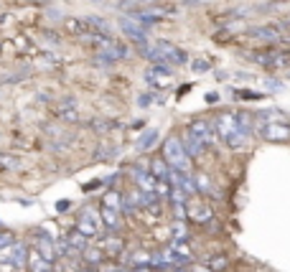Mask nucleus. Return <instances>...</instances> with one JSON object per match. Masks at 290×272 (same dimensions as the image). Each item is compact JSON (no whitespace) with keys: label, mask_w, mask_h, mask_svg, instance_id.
Segmentation results:
<instances>
[{"label":"nucleus","mask_w":290,"mask_h":272,"mask_svg":"<svg viewBox=\"0 0 290 272\" xmlns=\"http://www.w3.org/2000/svg\"><path fill=\"white\" fill-rule=\"evenodd\" d=\"M168 79H171V71H168L165 66H161V64L145 71V82H148V84H153V87H163Z\"/></svg>","instance_id":"8"},{"label":"nucleus","mask_w":290,"mask_h":272,"mask_svg":"<svg viewBox=\"0 0 290 272\" xmlns=\"http://www.w3.org/2000/svg\"><path fill=\"white\" fill-rule=\"evenodd\" d=\"M156 140H158V130H148V135H143V138L137 140V150H148Z\"/></svg>","instance_id":"19"},{"label":"nucleus","mask_w":290,"mask_h":272,"mask_svg":"<svg viewBox=\"0 0 290 272\" xmlns=\"http://www.w3.org/2000/svg\"><path fill=\"white\" fill-rule=\"evenodd\" d=\"M102 206H104V209L122 211V193H117V191H107L104 199H102Z\"/></svg>","instance_id":"13"},{"label":"nucleus","mask_w":290,"mask_h":272,"mask_svg":"<svg viewBox=\"0 0 290 272\" xmlns=\"http://www.w3.org/2000/svg\"><path fill=\"white\" fill-rule=\"evenodd\" d=\"M122 31H125L132 41H145V33H143V28H137L135 23H130V21H125L122 23Z\"/></svg>","instance_id":"18"},{"label":"nucleus","mask_w":290,"mask_h":272,"mask_svg":"<svg viewBox=\"0 0 290 272\" xmlns=\"http://www.w3.org/2000/svg\"><path fill=\"white\" fill-rule=\"evenodd\" d=\"M143 54L148 59H153V61H158L161 66H171V64H183L186 61V54L178 51L176 46H171V43H158V46H153V49H145Z\"/></svg>","instance_id":"1"},{"label":"nucleus","mask_w":290,"mask_h":272,"mask_svg":"<svg viewBox=\"0 0 290 272\" xmlns=\"http://www.w3.org/2000/svg\"><path fill=\"white\" fill-rule=\"evenodd\" d=\"M171 257H173V265H183V262H191V249L186 244V239H176L173 247H171Z\"/></svg>","instance_id":"7"},{"label":"nucleus","mask_w":290,"mask_h":272,"mask_svg":"<svg viewBox=\"0 0 290 272\" xmlns=\"http://www.w3.org/2000/svg\"><path fill=\"white\" fill-rule=\"evenodd\" d=\"M191 219H196L198 224H206L209 219H211V209L209 206H204V204H198V206H191Z\"/></svg>","instance_id":"15"},{"label":"nucleus","mask_w":290,"mask_h":272,"mask_svg":"<svg viewBox=\"0 0 290 272\" xmlns=\"http://www.w3.org/2000/svg\"><path fill=\"white\" fill-rule=\"evenodd\" d=\"M206 69H209L206 61H196V64H193V71H206Z\"/></svg>","instance_id":"26"},{"label":"nucleus","mask_w":290,"mask_h":272,"mask_svg":"<svg viewBox=\"0 0 290 272\" xmlns=\"http://www.w3.org/2000/svg\"><path fill=\"white\" fill-rule=\"evenodd\" d=\"M259 127H262V135H265L267 140H278V143H283V140L290 138V127H288V125L267 122V125H259Z\"/></svg>","instance_id":"6"},{"label":"nucleus","mask_w":290,"mask_h":272,"mask_svg":"<svg viewBox=\"0 0 290 272\" xmlns=\"http://www.w3.org/2000/svg\"><path fill=\"white\" fill-rule=\"evenodd\" d=\"M102 224L107 226V229H110V232H115L117 229V226H120V211H115V209H104L102 206Z\"/></svg>","instance_id":"11"},{"label":"nucleus","mask_w":290,"mask_h":272,"mask_svg":"<svg viewBox=\"0 0 290 272\" xmlns=\"http://www.w3.org/2000/svg\"><path fill=\"white\" fill-rule=\"evenodd\" d=\"M193 183H196V191H204V193L211 191V181H209L206 176H196V178H193Z\"/></svg>","instance_id":"23"},{"label":"nucleus","mask_w":290,"mask_h":272,"mask_svg":"<svg viewBox=\"0 0 290 272\" xmlns=\"http://www.w3.org/2000/svg\"><path fill=\"white\" fill-rule=\"evenodd\" d=\"M171 171H173V168H168L165 160H153V176H156L158 181H168Z\"/></svg>","instance_id":"17"},{"label":"nucleus","mask_w":290,"mask_h":272,"mask_svg":"<svg viewBox=\"0 0 290 272\" xmlns=\"http://www.w3.org/2000/svg\"><path fill=\"white\" fill-rule=\"evenodd\" d=\"M102 247L110 252V254H120V249H122V239H117V237H107V239L102 242Z\"/></svg>","instance_id":"20"},{"label":"nucleus","mask_w":290,"mask_h":272,"mask_svg":"<svg viewBox=\"0 0 290 272\" xmlns=\"http://www.w3.org/2000/svg\"><path fill=\"white\" fill-rule=\"evenodd\" d=\"M0 165H5V168H21V160L18 158H13V155H3V153H0Z\"/></svg>","instance_id":"22"},{"label":"nucleus","mask_w":290,"mask_h":272,"mask_svg":"<svg viewBox=\"0 0 290 272\" xmlns=\"http://www.w3.org/2000/svg\"><path fill=\"white\" fill-rule=\"evenodd\" d=\"M76 229H79L87 239L89 237H97L99 229H102V216L97 214V211H92V209H84L82 216H79V224H76Z\"/></svg>","instance_id":"3"},{"label":"nucleus","mask_w":290,"mask_h":272,"mask_svg":"<svg viewBox=\"0 0 290 272\" xmlns=\"http://www.w3.org/2000/svg\"><path fill=\"white\" fill-rule=\"evenodd\" d=\"M163 158H165V163H171L176 171H189V155H186V150H183V143H178V138L165 140Z\"/></svg>","instance_id":"2"},{"label":"nucleus","mask_w":290,"mask_h":272,"mask_svg":"<svg viewBox=\"0 0 290 272\" xmlns=\"http://www.w3.org/2000/svg\"><path fill=\"white\" fill-rule=\"evenodd\" d=\"M191 135L201 143V145H206V143H211L214 140V132H211V125L209 122H193L191 125Z\"/></svg>","instance_id":"10"},{"label":"nucleus","mask_w":290,"mask_h":272,"mask_svg":"<svg viewBox=\"0 0 290 272\" xmlns=\"http://www.w3.org/2000/svg\"><path fill=\"white\" fill-rule=\"evenodd\" d=\"M66 242H69V247H71V249H76V252H82V254L87 252V237H84V234H82L79 229H76V232H71Z\"/></svg>","instance_id":"14"},{"label":"nucleus","mask_w":290,"mask_h":272,"mask_svg":"<svg viewBox=\"0 0 290 272\" xmlns=\"http://www.w3.org/2000/svg\"><path fill=\"white\" fill-rule=\"evenodd\" d=\"M132 176H135V183H137V188H140V191H145V193H156L158 178L153 176V173H148V171H143V168H135Z\"/></svg>","instance_id":"5"},{"label":"nucleus","mask_w":290,"mask_h":272,"mask_svg":"<svg viewBox=\"0 0 290 272\" xmlns=\"http://www.w3.org/2000/svg\"><path fill=\"white\" fill-rule=\"evenodd\" d=\"M173 237L176 239H189V229H186V224H183V219H178L173 224Z\"/></svg>","instance_id":"21"},{"label":"nucleus","mask_w":290,"mask_h":272,"mask_svg":"<svg viewBox=\"0 0 290 272\" xmlns=\"http://www.w3.org/2000/svg\"><path fill=\"white\" fill-rule=\"evenodd\" d=\"M209 267H211L214 272H217V270H222V267H226V257H217V260H214Z\"/></svg>","instance_id":"24"},{"label":"nucleus","mask_w":290,"mask_h":272,"mask_svg":"<svg viewBox=\"0 0 290 272\" xmlns=\"http://www.w3.org/2000/svg\"><path fill=\"white\" fill-rule=\"evenodd\" d=\"M168 183H171L173 188H181L186 196H191L193 191H196V183H193V178H189L186 176V171H171V176H168Z\"/></svg>","instance_id":"4"},{"label":"nucleus","mask_w":290,"mask_h":272,"mask_svg":"<svg viewBox=\"0 0 290 272\" xmlns=\"http://www.w3.org/2000/svg\"><path fill=\"white\" fill-rule=\"evenodd\" d=\"M183 150H186V155H191V158H198L201 155V143H198L193 135L189 132L186 138H183Z\"/></svg>","instance_id":"12"},{"label":"nucleus","mask_w":290,"mask_h":272,"mask_svg":"<svg viewBox=\"0 0 290 272\" xmlns=\"http://www.w3.org/2000/svg\"><path fill=\"white\" fill-rule=\"evenodd\" d=\"M178 272H183V270H178Z\"/></svg>","instance_id":"27"},{"label":"nucleus","mask_w":290,"mask_h":272,"mask_svg":"<svg viewBox=\"0 0 290 272\" xmlns=\"http://www.w3.org/2000/svg\"><path fill=\"white\" fill-rule=\"evenodd\" d=\"M36 252L43 257V260H49V262H54L56 260V244L49 239V237H38V242H36Z\"/></svg>","instance_id":"9"},{"label":"nucleus","mask_w":290,"mask_h":272,"mask_svg":"<svg viewBox=\"0 0 290 272\" xmlns=\"http://www.w3.org/2000/svg\"><path fill=\"white\" fill-rule=\"evenodd\" d=\"M31 267H33V272H54L51 262H49V260H43V257H41L38 252L31 254Z\"/></svg>","instance_id":"16"},{"label":"nucleus","mask_w":290,"mask_h":272,"mask_svg":"<svg viewBox=\"0 0 290 272\" xmlns=\"http://www.w3.org/2000/svg\"><path fill=\"white\" fill-rule=\"evenodd\" d=\"M191 272H214V270H211L209 265H193V267H191Z\"/></svg>","instance_id":"25"}]
</instances>
